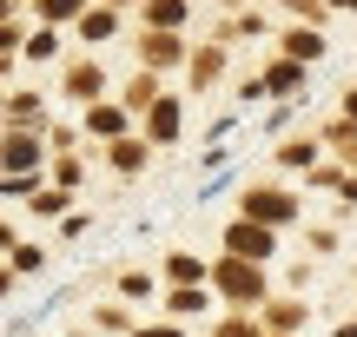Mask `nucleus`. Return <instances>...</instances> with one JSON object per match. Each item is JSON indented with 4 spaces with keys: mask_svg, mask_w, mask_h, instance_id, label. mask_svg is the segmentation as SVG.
Instances as JSON below:
<instances>
[{
    "mask_svg": "<svg viewBox=\"0 0 357 337\" xmlns=\"http://www.w3.org/2000/svg\"><path fill=\"white\" fill-rule=\"evenodd\" d=\"M218 285H225L231 298H258V291H265V278H258L252 258H225V265H218Z\"/></svg>",
    "mask_w": 357,
    "mask_h": 337,
    "instance_id": "f03ea898",
    "label": "nucleus"
},
{
    "mask_svg": "<svg viewBox=\"0 0 357 337\" xmlns=\"http://www.w3.org/2000/svg\"><path fill=\"white\" fill-rule=\"evenodd\" d=\"M351 113H357V93H351Z\"/></svg>",
    "mask_w": 357,
    "mask_h": 337,
    "instance_id": "1a4fd4ad",
    "label": "nucleus"
},
{
    "mask_svg": "<svg viewBox=\"0 0 357 337\" xmlns=\"http://www.w3.org/2000/svg\"><path fill=\"white\" fill-rule=\"evenodd\" d=\"M271 324L291 331V324H305V311H298V304H271Z\"/></svg>",
    "mask_w": 357,
    "mask_h": 337,
    "instance_id": "0eeeda50",
    "label": "nucleus"
},
{
    "mask_svg": "<svg viewBox=\"0 0 357 337\" xmlns=\"http://www.w3.org/2000/svg\"><path fill=\"white\" fill-rule=\"evenodd\" d=\"M166 304H172V311H178V318H192V311H205V298H199V291H172V298H166Z\"/></svg>",
    "mask_w": 357,
    "mask_h": 337,
    "instance_id": "423d86ee",
    "label": "nucleus"
},
{
    "mask_svg": "<svg viewBox=\"0 0 357 337\" xmlns=\"http://www.w3.org/2000/svg\"><path fill=\"white\" fill-rule=\"evenodd\" d=\"M225 245H231V258H271V232H265V225H258V219H238V225H231V232H225Z\"/></svg>",
    "mask_w": 357,
    "mask_h": 337,
    "instance_id": "f257e3e1",
    "label": "nucleus"
},
{
    "mask_svg": "<svg viewBox=\"0 0 357 337\" xmlns=\"http://www.w3.org/2000/svg\"><path fill=\"white\" fill-rule=\"evenodd\" d=\"M0 159H7V166H33L40 152H33V139H7V152H0Z\"/></svg>",
    "mask_w": 357,
    "mask_h": 337,
    "instance_id": "20e7f679",
    "label": "nucleus"
},
{
    "mask_svg": "<svg viewBox=\"0 0 357 337\" xmlns=\"http://www.w3.org/2000/svg\"><path fill=\"white\" fill-rule=\"evenodd\" d=\"M139 337H178V331H139Z\"/></svg>",
    "mask_w": 357,
    "mask_h": 337,
    "instance_id": "6e6552de",
    "label": "nucleus"
},
{
    "mask_svg": "<svg viewBox=\"0 0 357 337\" xmlns=\"http://www.w3.org/2000/svg\"><path fill=\"white\" fill-rule=\"evenodd\" d=\"M291 198H284V192H245V219H258V225H284V219H291Z\"/></svg>",
    "mask_w": 357,
    "mask_h": 337,
    "instance_id": "7ed1b4c3",
    "label": "nucleus"
},
{
    "mask_svg": "<svg viewBox=\"0 0 357 337\" xmlns=\"http://www.w3.org/2000/svg\"><path fill=\"white\" fill-rule=\"evenodd\" d=\"M166 272H172V278H192V285H199V278H205V265H199V258H185V251H178V258L166 265Z\"/></svg>",
    "mask_w": 357,
    "mask_h": 337,
    "instance_id": "39448f33",
    "label": "nucleus"
}]
</instances>
